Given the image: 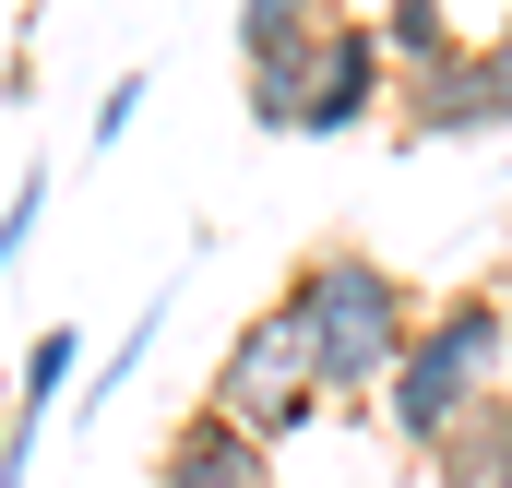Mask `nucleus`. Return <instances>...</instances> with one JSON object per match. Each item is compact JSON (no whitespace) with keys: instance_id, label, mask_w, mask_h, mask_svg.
Returning <instances> with one entry per match:
<instances>
[{"instance_id":"nucleus-1","label":"nucleus","mask_w":512,"mask_h":488,"mask_svg":"<svg viewBox=\"0 0 512 488\" xmlns=\"http://www.w3.org/2000/svg\"><path fill=\"white\" fill-rule=\"evenodd\" d=\"M286 334H298V358H310V381H322V405H382L393 358H405V334H417V286L393 274L370 239H322L286 262Z\"/></svg>"},{"instance_id":"nucleus-2","label":"nucleus","mask_w":512,"mask_h":488,"mask_svg":"<svg viewBox=\"0 0 512 488\" xmlns=\"http://www.w3.org/2000/svg\"><path fill=\"white\" fill-rule=\"evenodd\" d=\"M512 381V286L501 274H477V286H441L429 310H417V334H405V358L382 381V429L429 465L489 393Z\"/></svg>"},{"instance_id":"nucleus-3","label":"nucleus","mask_w":512,"mask_h":488,"mask_svg":"<svg viewBox=\"0 0 512 488\" xmlns=\"http://www.w3.org/2000/svg\"><path fill=\"white\" fill-rule=\"evenodd\" d=\"M203 405H215L227 429H251L262 453H286V441L322 417V381H310V358H298V334H286L274 298L227 334V358H215V381H203Z\"/></svg>"},{"instance_id":"nucleus-4","label":"nucleus","mask_w":512,"mask_h":488,"mask_svg":"<svg viewBox=\"0 0 512 488\" xmlns=\"http://www.w3.org/2000/svg\"><path fill=\"white\" fill-rule=\"evenodd\" d=\"M393 131L405 143H512V48L465 36L441 72H405L393 84Z\"/></svg>"},{"instance_id":"nucleus-5","label":"nucleus","mask_w":512,"mask_h":488,"mask_svg":"<svg viewBox=\"0 0 512 488\" xmlns=\"http://www.w3.org/2000/svg\"><path fill=\"white\" fill-rule=\"evenodd\" d=\"M298 143H346V131H370L393 108V72H382V36H370V12H334L322 36H310V60H298Z\"/></svg>"},{"instance_id":"nucleus-6","label":"nucleus","mask_w":512,"mask_h":488,"mask_svg":"<svg viewBox=\"0 0 512 488\" xmlns=\"http://www.w3.org/2000/svg\"><path fill=\"white\" fill-rule=\"evenodd\" d=\"M286 453H262L251 429H227L215 405H191L167 441H155V488H274Z\"/></svg>"},{"instance_id":"nucleus-7","label":"nucleus","mask_w":512,"mask_h":488,"mask_svg":"<svg viewBox=\"0 0 512 488\" xmlns=\"http://www.w3.org/2000/svg\"><path fill=\"white\" fill-rule=\"evenodd\" d=\"M370 36H382V72H441L453 48H465V12L453 0H370Z\"/></svg>"},{"instance_id":"nucleus-8","label":"nucleus","mask_w":512,"mask_h":488,"mask_svg":"<svg viewBox=\"0 0 512 488\" xmlns=\"http://www.w3.org/2000/svg\"><path fill=\"white\" fill-rule=\"evenodd\" d=\"M429 477H441V488H512V381L441 441V453H429Z\"/></svg>"},{"instance_id":"nucleus-9","label":"nucleus","mask_w":512,"mask_h":488,"mask_svg":"<svg viewBox=\"0 0 512 488\" xmlns=\"http://www.w3.org/2000/svg\"><path fill=\"white\" fill-rule=\"evenodd\" d=\"M334 12H358V0H239V72H262V60H298Z\"/></svg>"},{"instance_id":"nucleus-10","label":"nucleus","mask_w":512,"mask_h":488,"mask_svg":"<svg viewBox=\"0 0 512 488\" xmlns=\"http://www.w3.org/2000/svg\"><path fill=\"white\" fill-rule=\"evenodd\" d=\"M155 334H167V286H155V298L131 310L120 334H108V358H96V381H84V417H96V405H108V393H120V381H131L143 358H155Z\"/></svg>"},{"instance_id":"nucleus-11","label":"nucleus","mask_w":512,"mask_h":488,"mask_svg":"<svg viewBox=\"0 0 512 488\" xmlns=\"http://www.w3.org/2000/svg\"><path fill=\"white\" fill-rule=\"evenodd\" d=\"M36 227H48V167H24V179H12V203H0V286L24 274V250H36Z\"/></svg>"},{"instance_id":"nucleus-12","label":"nucleus","mask_w":512,"mask_h":488,"mask_svg":"<svg viewBox=\"0 0 512 488\" xmlns=\"http://www.w3.org/2000/svg\"><path fill=\"white\" fill-rule=\"evenodd\" d=\"M143 96H155V72H120V84L96 96V120H84V155H120V131L143 120Z\"/></svg>"},{"instance_id":"nucleus-13","label":"nucleus","mask_w":512,"mask_h":488,"mask_svg":"<svg viewBox=\"0 0 512 488\" xmlns=\"http://www.w3.org/2000/svg\"><path fill=\"white\" fill-rule=\"evenodd\" d=\"M489 36H501V48H512V12H501V24H489Z\"/></svg>"}]
</instances>
